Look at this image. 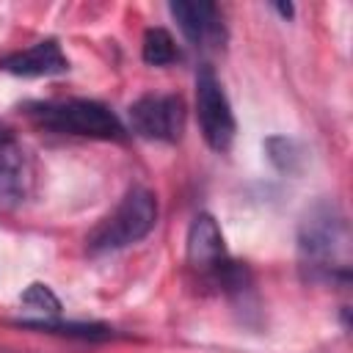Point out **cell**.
<instances>
[{
  "label": "cell",
  "mask_w": 353,
  "mask_h": 353,
  "mask_svg": "<svg viewBox=\"0 0 353 353\" xmlns=\"http://www.w3.org/2000/svg\"><path fill=\"white\" fill-rule=\"evenodd\" d=\"M350 229L336 201H314L298 226V268L312 284H350Z\"/></svg>",
  "instance_id": "obj_1"
},
{
  "label": "cell",
  "mask_w": 353,
  "mask_h": 353,
  "mask_svg": "<svg viewBox=\"0 0 353 353\" xmlns=\"http://www.w3.org/2000/svg\"><path fill=\"white\" fill-rule=\"evenodd\" d=\"M28 119L55 135L94 138V141H127V127L121 119L97 99L69 97V99H47L30 102L25 108Z\"/></svg>",
  "instance_id": "obj_2"
},
{
  "label": "cell",
  "mask_w": 353,
  "mask_h": 353,
  "mask_svg": "<svg viewBox=\"0 0 353 353\" xmlns=\"http://www.w3.org/2000/svg\"><path fill=\"white\" fill-rule=\"evenodd\" d=\"M185 259L193 273H199L204 281L221 287L229 295H243L251 290V276L245 265L229 256L221 226L210 212H199L193 218L185 240Z\"/></svg>",
  "instance_id": "obj_3"
},
{
  "label": "cell",
  "mask_w": 353,
  "mask_h": 353,
  "mask_svg": "<svg viewBox=\"0 0 353 353\" xmlns=\"http://www.w3.org/2000/svg\"><path fill=\"white\" fill-rule=\"evenodd\" d=\"M157 226V199L149 188L132 185L121 201L108 212L85 237L88 254H113L141 243Z\"/></svg>",
  "instance_id": "obj_4"
},
{
  "label": "cell",
  "mask_w": 353,
  "mask_h": 353,
  "mask_svg": "<svg viewBox=\"0 0 353 353\" xmlns=\"http://www.w3.org/2000/svg\"><path fill=\"white\" fill-rule=\"evenodd\" d=\"M196 113L207 146L215 152H229L237 132V121L229 97L210 63H201L196 72Z\"/></svg>",
  "instance_id": "obj_5"
},
{
  "label": "cell",
  "mask_w": 353,
  "mask_h": 353,
  "mask_svg": "<svg viewBox=\"0 0 353 353\" xmlns=\"http://www.w3.org/2000/svg\"><path fill=\"white\" fill-rule=\"evenodd\" d=\"M130 130L138 138L176 143L185 132V102L176 94H143L130 105Z\"/></svg>",
  "instance_id": "obj_6"
},
{
  "label": "cell",
  "mask_w": 353,
  "mask_h": 353,
  "mask_svg": "<svg viewBox=\"0 0 353 353\" xmlns=\"http://www.w3.org/2000/svg\"><path fill=\"white\" fill-rule=\"evenodd\" d=\"M33 188V163L22 141L0 127V210L19 207Z\"/></svg>",
  "instance_id": "obj_7"
},
{
  "label": "cell",
  "mask_w": 353,
  "mask_h": 353,
  "mask_svg": "<svg viewBox=\"0 0 353 353\" xmlns=\"http://www.w3.org/2000/svg\"><path fill=\"white\" fill-rule=\"evenodd\" d=\"M171 17L176 19L179 30L185 39L199 47V50H218L226 44V25L215 3H188V0H174L168 6Z\"/></svg>",
  "instance_id": "obj_8"
},
{
  "label": "cell",
  "mask_w": 353,
  "mask_h": 353,
  "mask_svg": "<svg viewBox=\"0 0 353 353\" xmlns=\"http://www.w3.org/2000/svg\"><path fill=\"white\" fill-rule=\"evenodd\" d=\"M0 69L17 77H52L69 72V58L55 39H41L19 52L6 55L0 61Z\"/></svg>",
  "instance_id": "obj_9"
},
{
  "label": "cell",
  "mask_w": 353,
  "mask_h": 353,
  "mask_svg": "<svg viewBox=\"0 0 353 353\" xmlns=\"http://www.w3.org/2000/svg\"><path fill=\"white\" fill-rule=\"evenodd\" d=\"M17 325L30 328V331H47V334H61V336H77V339H88V342H102L113 336V328L102 325V323H77V320H61V317H50V320H28L19 317Z\"/></svg>",
  "instance_id": "obj_10"
},
{
  "label": "cell",
  "mask_w": 353,
  "mask_h": 353,
  "mask_svg": "<svg viewBox=\"0 0 353 353\" xmlns=\"http://www.w3.org/2000/svg\"><path fill=\"white\" fill-rule=\"evenodd\" d=\"M265 154H268V160L273 163L276 171L290 174V176L298 174V171L303 168V163H306L303 146H301L295 138H287V135H273V138H268V141H265Z\"/></svg>",
  "instance_id": "obj_11"
},
{
  "label": "cell",
  "mask_w": 353,
  "mask_h": 353,
  "mask_svg": "<svg viewBox=\"0 0 353 353\" xmlns=\"http://www.w3.org/2000/svg\"><path fill=\"white\" fill-rule=\"evenodd\" d=\"M19 303H22L25 312H30L28 320H50V317H61V309H63L61 301H58V295H55L47 284H41V281L28 284V290L19 295Z\"/></svg>",
  "instance_id": "obj_12"
},
{
  "label": "cell",
  "mask_w": 353,
  "mask_h": 353,
  "mask_svg": "<svg viewBox=\"0 0 353 353\" xmlns=\"http://www.w3.org/2000/svg\"><path fill=\"white\" fill-rule=\"evenodd\" d=\"M141 55L149 66H168L179 58L176 41L165 28H149L143 33V44H141Z\"/></svg>",
  "instance_id": "obj_13"
},
{
  "label": "cell",
  "mask_w": 353,
  "mask_h": 353,
  "mask_svg": "<svg viewBox=\"0 0 353 353\" xmlns=\"http://www.w3.org/2000/svg\"><path fill=\"white\" fill-rule=\"evenodd\" d=\"M273 8H276V11H279V14L284 17V19H290V17L295 14V8H292L290 3H273Z\"/></svg>",
  "instance_id": "obj_14"
}]
</instances>
